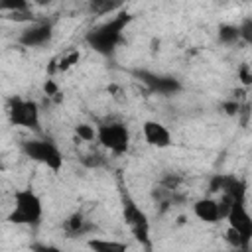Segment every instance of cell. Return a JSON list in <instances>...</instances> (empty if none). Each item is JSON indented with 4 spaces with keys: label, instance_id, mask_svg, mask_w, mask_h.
Listing matches in <instances>:
<instances>
[{
    "label": "cell",
    "instance_id": "6da1fadb",
    "mask_svg": "<svg viewBox=\"0 0 252 252\" xmlns=\"http://www.w3.org/2000/svg\"><path fill=\"white\" fill-rule=\"evenodd\" d=\"M130 22H132V16L128 12H118L110 20L91 28L85 33V41L98 55L110 57V55H114L118 45L124 41V30Z\"/></svg>",
    "mask_w": 252,
    "mask_h": 252
},
{
    "label": "cell",
    "instance_id": "7a4b0ae2",
    "mask_svg": "<svg viewBox=\"0 0 252 252\" xmlns=\"http://www.w3.org/2000/svg\"><path fill=\"white\" fill-rule=\"evenodd\" d=\"M118 189H120V207H122V219L132 236L146 248V252H152V238H150V219L140 209V205L134 201V197L128 193V189L122 183V177L118 175Z\"/></svg>",
    "mask_w": 252,
    "mask_h": 252
},
{
    "label": "cell",
    "instance_id": "3957f363",
    "mask_svg": "<svg viewBox=\"0 0 252 252\" xmlns=\"http://www.w3.org/2000/svg\"><path fill=\"white\" fill-rule=\"evenodd\" d=\"M43 217V205L39 195L32 187L18 189L14 193V207L8 215V222L24 224V226H39Z\"/></svg>",
    "mask_w": 252,
    "mask_h": 252
},
{
    "label": "cell",
    "instance_id": "277c9868",
    "mask_svg": "<svg viewBox=\"0 0 252 252\" xmlns=\"http://www.w3.org/2000/svg\"><path fill=\"white\" fill-rule=\"evenodd\" d=\"M20 150H22V154H24L28 159L45 165V167L51 169L53 173L61 171V167H63V154H61V150H59L51 140H43V138L22 140Z\"/></svg>",
    "mask_w": 252,
    "mask_h": 252
},
{
    "label": "cell",
    "instance_id": "5b68a950",
    "mask_svg": "<svg viewBox=\"0 0 252 252\" xmlns=\"http://www.w3.org/2000/svg\"><path fill=\"white\" fill-rule=\"evenodd\" d=\"M96 142L114 156H122L130 150V130L120 120H106L96 126Z\"/></svg>",
    "mask_w": 252,
    "mask_h": 252
},
{
    "label": "cell",
    "instance_id": "8992f818",
    "mask_svg": "<svg viewBox=\"0 0 252 252\" xmlns=\"http://www.w3.org/2000/svg\"><path fill=\"white\" fill-rule=\"evenodd\" d=\"M8 118L14 126H22L33 132H41V112L39 104L32 98L10 96L8 98Z\"/></svg>",
    "mask_w": 252,
    "mask_h": 252
},
{
    "label": "cell",
    "instance_id": "52a82bcc",
    "mask_svg": "<svg viewBox=\"0 0 252 252\" xmlns=\"http://www.w3.org/2000/svg\"><path fill=\"white\" fill-rule=\"evenodd\" d=\"M132 73H134V77H138V81L150 93H156V94L169 96V94L179 93L183 87L181 81L173 75H163V73H156V71H148V69H136Z\"/></svg>",
    "mask_w": 252,
    "mask_h": 252
},
{
    "label": "cell",
    "instance_id": "ba28073f",
    "mask_svg": "<svg viewBox=\"0 0 252 252\" xmlns=\"http://www.w3.org/2000/svg\"><path fill=\"white\" fill-rule=\"evenodd\" d=\"M53 37V24L49 20H35L26 24V28L18 35V43L24 47H43Z\"/></svg>",
    "mask_w": 252,
    "mask_h": 252
},
{
    "label": "cell",
    "instance_id": "9c48e42d",
    "mask_svg": "<svg viewBox=\"0 0 252 252\" xmlns=\"http://www.w3.org/2000/svg\"><path fill=\"white\" fill-rule=\"evenodd\" d=\"M226 222L232 230H236L242 236L246 246L252 244V215L248 213L246 199H238L232 203V207L226 215Z\"/></svg>",
    "mask_w": 252,
    "mask_h": 252
},
{
    "label": "cell",
    "instance_id": "30bf717a",
    "mask_svg": "<svg viewBox=\"0 0 252 252\" xmlns=\"http://www.w3.org/2000/svg\"><path fill=\"white\" fill-rule=\"evenodd\" d=\"M142 134H144V140L148 146L152 148H158V150H163V148H169L173 144L171 140V132L167 130L165 124L158 122V120H146L142 124Z\"/></svg>",
    "mask_w": 252,
    "mask_h": 252
},
{
    "label": "cell",
    "instance_id": "8fae6325",
    "mask_svg": "<svg viewBox=\"0 0 252 252\" xmlns=\"http://www.w3.org/2000/svg\"><path fill=\"white\" fill-rule=\"evenodd\" d=\"M94 232V222H91L83 213H73L63 220V234L67 238H79Z\"/></svg>",
    "mask_w": 252,
    "mask_h": 252
},
{
    "label": "cell",
    "instance_id": "7c38bea8",
    "mask_svg": "<svg viewBox=\"0 0 252 252\" xmlns=\"http://www.w3.org/2000/svg\"><path fill=\"white\" fill-rule=\"evenodd\" d=\"M193 215L207 222V224H217L219 220H222V215H220V209H219V201L217 199H211V197H201L193 203Z\"/></svg>",
    "mask_w": 252,
    "mask_h": 252
},
{
    "label": "cell",
    "instance_id": "4fadbf2b",
    "mask_svg": "<svg viewBox=\"0 0 252 252\" xmlns=\"http://www.w3.org/2000/svg\"><path fill=\"white\" fill-rule=\"evenodd\" d=\"M87 246L93 252H128V244L120 240H108V238H89Z\"/></svg>",
    "mask_w": 252,
    "mask_h": 252
},
{
    "label": "cell",
    "instance_id": "5bb4252c",
    "mask_svg": "<svg viewBox=\"0 0 252 252\" xmlns=\"http://www.w3.org/2000/svg\"><path fill=\"white\" fill-rule=\"evenodd\" d=\"M217 37L222 45H234L240 41V32H238V26L234 24H220L217 28Z\"/></svg>",
    "mask_w": 252,
    "mask_h": 252
},
{
    "label": "cell",
    "instance_id": "9a60e30c",
    "mask_svg": "<svg viewBox=\"0 0 252 252\" xmlns=\"http://www.w3.org/2000/svg\"><path fill=\"white\" fill-rule=\"evenodd\" d=\"M79 161L87 169H98V167H104L106 165V158L100 152H87V154L79 156Z\"/></svg>",
    "mask_w": 252,
    "mask_h": 252
},
{
    "label": "cell",
    "instance_id": "2e32d148",
    "mask_svg": "<svg viewBox=\"0 0 252 252\" xmlns=\"http://www.w3.org/2000/svg\"><path fill=\"white\" fill-rule=\"evenodd\" d=\"M181 181H183V177L177 175V173H173V171H165V173L159 177V185L165 187V189H169V191H179Z\"/></svg>",
    "mask_w": 252,
    "mask_h": 252
},
{
    "label": "cell",
    "instance_id": "e0dca14e",
    "mask_svg": "<svg viewBox=\"0 0 252 252\" xmlns=\"http://www.w3.org/2000/svg\"><path fill=\"white\" fill-rule=\"evenodd\" d=\"M89 8H91L93 14H108L116 8H120V4L118 2H106V0H94V2L89 4Z\"/></svg>",
    "mask_w": 252,
    "mask_h": 252
},
{
    "label": "cell",
    "instance_id": "ac0fdd59",
    "mask_svg": "<svg viewBox=\"0 0 252 252\" xmlns=\"http://www.w3.org/2000/svg\"><path fill=\"white\" fill-rule=\"evenodd\" d=\"M75 134H77V138L83 140V142H93V140H96V128L91 126V124H77V126H75Z\"/></svg>",
    "mask_w": 252,
    "mask_h": 252
},
{
    "label": "cell",
    "instance_id": "d6986e66",
    "mask_svg": "<svg viewBox=\"0 0 252 252\" xmlns=\"http://www.w3.org/2000/svg\"><path fill=\"white\" fill-rule=\"evenodd\" d=\"M238 32H240V41L252 45V16H246V18L240 20Z\"/></svg>",
    "mask_w": 252,
    "mask_h": 252
},
{
    "label": "cell",
    "instance_id": "ffe728a7",
    "mask_svg": "<svg viewBox=\"0 0 252 252\" xmlns=\"http://www.w3.org/2000/svg\"><path fill=\"white\" fill-rule=\"evenodd\" d=\"M224 238H226V242H228V246L232 248V250H240V248H250V246H246L244 244V240H242V236L236 232V230H232L230 226L226 228V232H224Z\"/></svg>",
    "mask_w": 252,
    "mask_h": 252
},
{
    "label": "cell",
    "instance_id": "44dd1931",
    "mask_svg": "<svg viewBox=\"0 0 252 252\" xmlns=\"http://www.w3.org/2000/svg\"><path fill=\"white\" fill-rule=\"evenodd\" d=\"M240 102H236L234 98H230V100H222V104H220V108H222V112L224 114H228V116H238V112H240Z\"/></svg>",
    "mask_w": 252,
    "mask_h": 252
},
{
    "label": "cell",
    "instance_id": "7402d4cb",
    "mask_svg": "<svg viewBox=\"0 0 252 252\" xmlns=\"http://www.w3.org/2000/svg\"><path fill=\"white\" fill-rule=\"evenodd\" d=\"M238 79H240V83H242L244 87H250V85H252V69H250L248 63H242V65L238 67Z\"/></svg>",
    "mask_w": 252,
    "mask_h": 252
},
{
    "label": "cell",
    "instance_id": "603a6c76",
    "mask_svg": "<svg viewBox=\"0 0 252 252\" xmlns=\"http://www.w3.org/2000/svg\"><path fill=\"white\" fill-rule=\"evenodd\" d=\"M32 252H63L59 246H53V244H41V242H35L32 244Z\"/></svg>",
    "mask_w": 252,
    "mask_h": 252
},
{
    "label": "cell",
    "instance_id": "cb8c5ba5",
    "mask_svg": "<svg viewBox=\"0 0 252 252\" xmlns=\"http://www.w3.org/2000/svg\"><path fill=\"white\" fill-rule=\"evenodd\" d=\"M77 61H79V53H77V51H73L69 57L61 59V63L57 65V69H59V71H65V69H69V67H71L73 63H77Z\"/></svg>",
    "mask_w": 252,
    "mask_h": 252
},
{
    "label": "cell",
    "instance_id": "d4e9b609",
    "mask_svg": "<svg viewBox=\"0 0 252 252\" xmlns=\"http://www.w3.org/2000/svg\"><path fill=\"white\" fill-rule=\"evenodd\" d=\"M238 116H240V124H242V126H246V122H248V116H250V104H242V106H240V112H238Z\"/></svg>",
    "mask_w": 252,
    "mask_h": 252
},
{
    "label": "cell",
    "instance_id": "484cf974",
    "mask_svg": "<svg viewBox=\"0 0 252 252\" xmlns=\"http://www.w3.org/2000/svg\"><path fill=\"white\" fill-rule=\"evenodd\" d=\"M43 91H45L47 94H57V85H55L51 79H47L45 85H43Z\"/></svg>",
    "mask_w": 252,
    "mask_h": 252
},
{
    "label": "cell",
    "instance_id": "4316f807",
    "mask_svg": "<svg viewBox=\"0 0 252 252\" xmlns=\"http://www.w3.org/2000/svg\"><path fill=\"white\" fill-rule=\"evenodd\" d=\"M232 252H252V246H250V248H240V250H232Z\"/></svg>",
    "mask_w": 252,
    "mask_h": 252
}]
</instances>
